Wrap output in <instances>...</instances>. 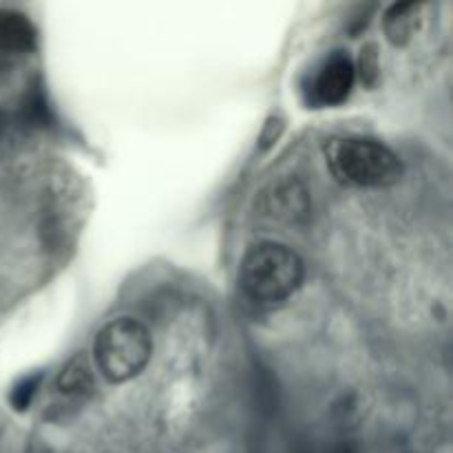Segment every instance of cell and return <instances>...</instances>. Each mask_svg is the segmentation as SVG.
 <instances>
[{
	"instance_id": "7a4b0ae2",
	"label": "cell",
	"mask_w": 453,
	"mask_h": 453,
	"mask_svg": "<svg viewBox=\"0 0 453 453\" xmlns=\"http://www.w3.org/2000/svg\"><path fill=\"white\" fill-rule=\"evenodd\" d=\"M153 354V341L144 323L119 317L106 323L96 336L93 357L109 383H127L144 372Z\"/></svg>"
},
{
	"instance_id": "52a82bcc",
	"label": "cell",
	"mask_w": 453,
	"mask_h": 453,
	"mask_svg": "<svg viewBox=\"0 0 453 453\" xmlns=\"http://www.w3.org/2000/svg\"><path fill=\"white\" fill-rule=\"evenodd\" d=\"M418 3H396L385 12V35L394 47H403L414 38L418 29Z\"/></svg>"
},
{
	"instance_id": "8992f818",
	"label": "cell",
	"mask_w": 453,
	"mask_h": 453,
	"mask_svg": "<svg viewBox=\"0 0 453 453\" xmlns=\"http://www.w3.org/2000/svg\"><path fill=\"white\" fill-rule=\"evenodd\" d=\"M265 212L273 219L296 224L310 215L308 190L301 181L283 180L273 186V193L265 195Z\"/></svg>"
},
{
	"instance_id": "3957f363",
	"label": "cell",
	"mask_w": 453,
	"mask_h": 453,
	"mask_svg": "<svg viewBox=\"0 0 453 453\" xmlns=\"http://www.w3.org/2000/svg\"><path fill=\"white\" fill-rule=\"evenodd\" d=\"M327 166L341 181L363 188H385L403 175L396 153L372 140H334L327 146Z\"/></svg>"
},
{
	"instance_id": "277c9868",
	"label": "cell",
	"mask_w": 453,
	"mask_h": 453,
	"mask_svg": "<svg viewBox=\"0 0 453 453\" xmlns=\"http://www.w3.org/2000/svg\"><path fill=\"white\" fill-rule=\"evenodd\" d=\"M354 80H357V69H354L352 58L345 51L330 53L314 66V71L303 82L305 100L314 109L343 104L352 93Z\"/></svg>"
},
{
	"instance_id": "6da1fadb",
	"label": "cell",
	"mask_w": 453,
	"mask_h": 453,
	"mask_svg": "<svg viewBox=\"0 0 453 453\" xmlns=\"http://www.w3.org/2000/svg\"><path fill=\"white\" fill-rule=\"evenodd\" d=\"M303 274V259L292 248L265 242L246 252L239 268V283L252 303L277 305L299 290Z\"/></svg>"
},
{
	"instance_id": "ba28073f",
	"label": "cell",
	"mask_w": 453,
	"mask_h": 453,
	"mask_svg": "<svg viewBox=\"0 0 453 453\" xmlns=\"http://www.w3.org/2000/svg\"><path fill=\"white\" fill-rule=\"evenodd\" d=\"M56 389L66 401H84L93 392V374L87 358L75 357L62 367L56 380Z\"/></svg>"
},
{
	"instance_id": "30bf717a",
	"label": "cell",
	"mask_w": 453,
	"mask_h": 453,
	"mask_svg": "<svg viewBox=\"0 0 453 453\" xmlns=\"http://www.w3.org/2000/svg\"><path fill=\"white\" fill-rule=\"evenodd\" d=\"M361 75L365 84H374L379 80V53H376V44H367L361 51Z\"/></svg>"
},
{
	"instance_id": "5b68a950",
	"label": "cell",
	"mask_w": 453,
	"mask_h": 453,
	"mask_svg": "<svg viewBox=\"0 0 453 453\" xmlns=\"http://www.w3.org/2000/svg\"><path fill=\"white\" fill-rule=\"evenodd\" d=\"M35 27L25 13L0 9V71L35 49Z\"/></svg>"
},
{
	"instance_id": "9c48e42d",
	"label": "cell",
	"mask_w": 453,
	"mask_h": 453,
	"mask_svg": "<svg viewBox=\"0 0 453 453\" xmlns=\"http://www.w3.org/2000/svg\"><path fill=\"white\" fill-rule=\"evenodd\" d=\"M40 383H42V374H40V372L22 376V379L13 385L12 392H9V403H12L13 410L25 411L27 407L34 403V396L38 394Z\"/></svg>"
}]
</instances>
